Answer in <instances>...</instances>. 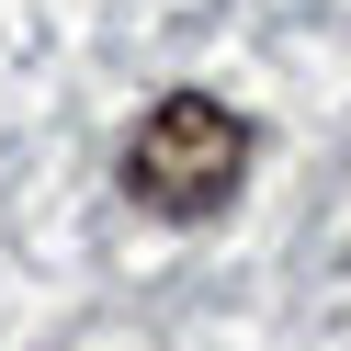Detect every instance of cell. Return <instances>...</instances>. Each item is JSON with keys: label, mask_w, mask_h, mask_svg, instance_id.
<instances>
[{"label": "cell", "mask_w": 351, "mask_h": 351, "mask_svg": "<svg viewBox=\"0 0 351 351\" xmlns=\"http://www.w3.org/2000/svg\"><path fill=\"white\" fill-rule=\"evenodd\" d=\"M238 182H250V114H227L215 91H170V102L136 114V136H125V193H136L147 215L204 227Z\"/></svg>", "instance_id": "obj_1"}]
</instances>
